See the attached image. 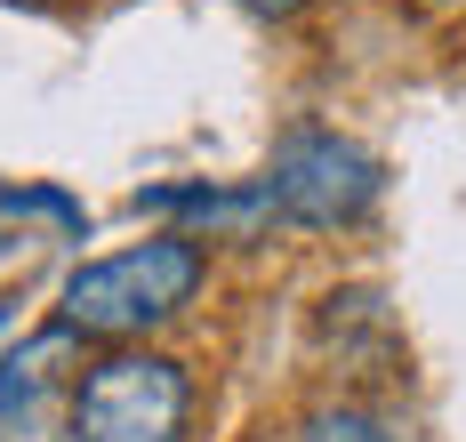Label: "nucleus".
<instances>
[{
    "label": "nucleus",
    "mask_w": 466,
    "mask_h": 442,
    "mask_svg": "<svg viewBox=\"0 0 466 442\" xmlns=\"http://www.w3.org/2000/svg\"><path fill=\"white\" fill-rule=\"evenodd\" d=\"M137 217H177L186 242H258L266 226H281V201H274L266 177H249V186L193 177V186H153V194H137Z\"/></svg>",
    "instance_id": "4"
},
{
    "label": "nucleus",
    "mask_w": 466,
    "mask_h": 442,
    "mask_svg": "<svg viewBox=\"0 0 466 442\" xmlns=\"http://www.w3.org/2000/svg\"><path fill=\"white\" fill-rule=\"evenodd\" d=\"M241 8H249V16H266V25H289V16H306L314 0H241Z\"/></svg>",
    "instance_id": "9"
},
{
    "label": "nucleus",
    "mask_w": 466,
    "mask_h": 442,
    "mask_svg": "<svg viewBox=\"0 0 466 442\" xmlns=\"http://www.w3.org/2000/svg\"><path fill=\"white\" fill-rule=\"evenodd\" d=\"M8 330H16V306H8V297H0V338H8Z\"/></svg>",
    "instance_id": "11"
},
{
    "label": "nucleus",
    "mask_w": 466,
    "mask_h": 442,
    "mask_svg": "<svg viewBox=\"0 0 466 442\" xmlns=\"http://www.w3.org/2000/svg\"><path fill=\"white\" fill-rule=\"evenodd\" d=\"M434 8H451V0H434Z\"/></svg>",
    "instance_id": "12"
},
{
    "label": "nucleus",
    "mask_w": 466,
    "mask_h": 442,
    "mask_svg": "<svg viewBox=\"0 0 466 442\" xmlns=\"http://www.w3.org/2000/svg\"><path fill=\"white\" fill-rule=\"evenodd\" d=\"M289 442H410V435L394 410H370V402H314L289 427Z\"/></svg>",
    "instance_id": "6"
},
{
    "label": "nucleus",
    "mask_w": 466,
    "mask_h": 442,
    "mask_svg": "<svg viewBox=\"0 0 466 442\" xmlns=\"http://www.w3.org/2000/svg\"><path fill=\"white\" fill-rule=\"evenodd\" d=\"M201 242L186 234H153V242H129L113 249V257H89V266H73V282L56 297V322L73 330V338H96V346H129L145 330H161V322H177L201 290Z\"/></svg>",
    "instance_id": "1"
},
{
    "label": "nucleus",
    "mask_w": 466,
    "mask_h": 442,
    "mask_svg": "<svg viewBox=\"0 0 466 442\" xmlns=\"http://www.w3.org/2000/svg\"><path fill=\"white\" fill-rule=\"evenodd\" d=\"M266 186H274V201H281L289 226H322L329 234V226H354V217L378 201L386 169H378L354 137H338V129H322V121H298V129L274 137Z\"/></svg>",
    "instance_id": "3"
},
{
    "label": "nucleus",
    "mask_w": 466,
    "mask_h": 442,
    "mask_svg": "<svg viewBox=\"0 0 466 442\" xmlns=\"http://www.w3.org/2000/svg\"><path fill=\"white\" fill-rule=\"evenodd\" d=\"M0 209H33V217H56V226H81V209H73L65 194H48V186H25V194L8 186V194H0Z\"/></svg>",
    "instance_id": "8"
},
{
    "label": "nucleus",
    "mask_w": 466,
    "mask_h": 442,
    "mask_svg": "<svg viewBox=\"0 0 466 442\" xmlns=\"http://www.w3.org/2000/svg\"><path fill=\"white\" fill-rule=\"evenodd\" d=\"M73 442H186L193 427V370L177 354L113 346L65 394Z\"/></svg>",
    "instance_id": "2"
},
{
    "label": "nucleus",
    "mask_w": 466,
    "mask_h": 442,
    "mask_svg": "<svg viewBox=\"0 0 466 442\" xmlns=\"http://www.w3.org/2000/svg\"><path fill=\"white\" fill-rule=\"evenodd\" d=\"M73 346H81V338H73L65 322H48L41 338H25V346H16V354L0 362V418H8V410H41L48 387H56V362H65Z\"/></svg>",
    "instance_id": "5"
},
{
    "label": "nucleus",
    "mask_w": 466,
    "mask_h": 442,
    "mask_svg": "<svg viewBox=\"0 0 466 442\" xmlns=\"http://www.w3.org/2000/svg\"><path fill=\"white\" fill-rule=\"evenodd\" d=\"M0 442H73V427H65V410H8L0 418Z\"/></svg>",
    "instance_id": "7"
},
{
    "label": "nucleus",
    "mask_w": 466,
    "mask_h": 442,
    "mask_svg": "<svg viewBox=\"0 0 466 442\" xmlns=\"http://www.w3.org/2000/svg\"><path fill=\"white\" fill-rule=\"evenodd\" d=\"M16 249H25V234H8V226H0V266H16Z\"/></svg>",
    "instance_id": "10"
}]
</instances>
